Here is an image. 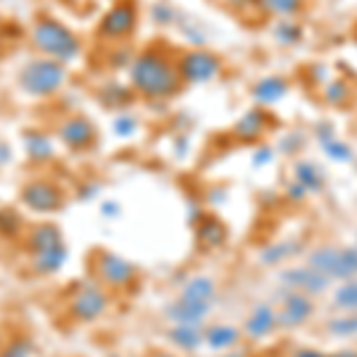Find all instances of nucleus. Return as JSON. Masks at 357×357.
Returning <instances> with one entry per match:
<instances>
[{
    "label": "nucleus",
    "mask_w": 357,
    "mask_h": 357,
    "mask_svg": "<svg viewBox=\"0 0 357 357\" xmlns=\"http://www.w3.org/2000/svg\"><path fill=\"white\" fill-rule=\"evenodd\" d=\"M333 336H355L357 333V312H345L341 317H333L326 326Z\"/></svg>",
    "instance_id": "24"
},
{
    "label": "nucleus",
    "mask_w": 357,
    "mask_h": 357,
    "mask_svg": "<svg viewBox=\"0 0 357 357\" xmlns=\"http://www.w3.org/2000/svg\"><path fill=\"white\" fill-rule=\"evenodd\" d=\"M24 146H26V155L33 160V162H45V160L53 158V143H50L48 136L43 134H26L24 136Z\"/></svg>",
    "instance_id": "19"
},
{
    "label": "nucleus",
    "mask_w": 357,
    "mask_h": 357,
    "mask_svg": "<svg viewBox=\"0 0 357 357\" xmlns=\"http://www.w3.org/2000/svg\"><path fill=\"white\" fill-rule=\"evenodd\" d=\"M324 148H326V153H329L331 158L341 160V162H348V160H350V148L345 146V143L336 141V138H329V141H324Z\"/></svg>",
    "instance_id": "27"
},
{
    "label": "nucleus",
    "mask_w": 357,
    "mask_h": 357,
    "mask_svg": "<svg viewBox=\"0 0 357 357\" xmlns=\"http://www.w3.org/2000/svg\"><path fill=\"white\" fill-rule=\"evenodd\" d=\"M57 245H62V236L53 224H36V227L31 229L29 248H31L33 252H43V250H50V248H57Z\"/></svg>",
    "instance_id": "17"
},
{
    "label": "nucleus",
    "mask_w": 357,
    "mask_h": 357,
    "mask_svg": "<svg viewBox=\"0 0 357 357\" xmlns=\"http://www.w3.org/2000/svg\"><path fill=\"white\" fill-rule=\"evenodd\" d=\"M57 136L72 151H84V148H89L96 141V129L86 117H69L67 122L60 124Z\"/></svg>",
    "instance_id": "11"
},
{
    "label": "nucleus",
    "mask_w": 357,
    "mask_h": 357,
    "mask_svg": "<svg viewBox=\"0 0 357 357\" xmlns=\"http://www.w3.org/2000/svg\"><path fill=\"white\" fill-rule=\"evenodd\" d=\"M220 60H217L212 53H205V50H191L181 57L178 62V72H181V79L191 84H205L212 82V79L220 74Z\"/></svg>",
    "instance_id": "6"
},
{
    "label": "nucleus",
    "mask_w": 357,
    "mask_h": 357,
    "mask_svg": "<svg viewBox=\"0 0 357 357\" xmlns=\"http://www.w3.org/2000/svg\"><path fill=\"white\" fill-rule=\"evenodd\" d=\"M238 329L234 326H212V329L205 331V343L210 345L212 350H229L231 345L238 341Z\"/></svg>",
    "instance_id": "20"
},
{
    "label": "nucleus",
    "mask_w": 357,
    "mask_h": 357,
    "mask_svg": "<svg viewBox=\"0 0 357 357\" xmlns=\"http://www.w3.org/2000/svg\"><path fill=\"white\" fill-rule=\"evenodd\" d=\"M96 272H98V279L105 281L107 286H126L131 279H134V264H129L124 257L114 255V252H100L96 260Z\"/></svg>",
    "instance_id": "9"
},
{
    "label": "nucleus",
    "mask_w": 357,
    "mask_h": 357,
    "mask_svg": "<svg viewBox=\"0 0 357 357\" xmlns=\"http://www.w3.org/2000/svg\"><path fill=\"white\" fill-rule=\"evenodd\" d=\"M260 129H262V114L250 112V114H245V117L241 119V124H238V129H236V131H238L241 136L250 138V136H255Z\"/></svg>",
    "instance_id": "26"
},
{
    "label": "nucleus",
    "mask_w": 357,
    "mask_h": 357,
    "mask_svg": "<svg viewBox=\"0 0 357 357\" xmlns=\"http://www.w3.org/2000/svg\"><path fill=\"white\" fill-rule=\"evenodd\" d=\"M181 301H188V303H200V305H212L217 298V284L215 279L210 276H195V279L188 281L181 291Z\"/></svg>",
    "instance_id": "15"
},
{
    "label": "nucleus",
    "mask_w": 357,
    "mask_h": 357,
    "mask_svg": "<svg viewBox=\"0 0 357 357\" xmlns=\"http://www.w3.org/2000/svg\"><path fill=\"white\" fill-rule=\"evenodd\" d=\"M296 357H321L319 353H314V350H307V348H305V350H301V353H298Z\"/></svg>",
    "instance_id": "31"
},
{
    "label": "nucleus",
    "mask_w": 357,
    "mask_h": 357,
    "mask_svg": "<svg viewBox=\"0 0 357 357\" xmlns=\"http://www.w3.org/2000/svg\"><path fill=\"white\" fill-rule=\"evenodd\" d=\"M281 281L289 286V291H298V293H307V296H317L331 284L326 276L317 274L314 269L303 267V269H289V272L281 274Z\"/></svg>",
    "instance_id": "12"
},
{
    "label": "nucleus",
    "mask_w": 357,
    "mask_h": 357,
    "mask_svg": "<svg viewBox=\"0 0 357 357\" xmlns=\"http://www.w3.org/2000/svg\"><path fill=\"white\" fill-rule=\"evenodd\" d=\"M65 65L50 57H41V60H31L22 67L20 72V89L33 98H43L55 93L65 82Z\"/></svg>",
    "instance_id": "3"
},
{
    "label": "nucleus",
    "mask_w": 357,
    "mask_h": 357,
    "mask_svg": "<svg viewBox=\"0 0 357 357\" xmlns=\"http://www.w3.org/2000/svg\"><path fill=\"white\" fill-rule=\"evenodd\" d=\"M286 93V82L284 79H264L255 86V98L260 102H274Z\"/></svg>",
    "instance_id": "23"
},
{
    "label": "nucleus",
    "mask_w": 357,
    "mask_h": 357,
    "mask_svg": "<svg viewBox=\"0 0 357 357\" xmlns=\"http://www.w3.org/2000/svg\"><path fill=\"white\" fill-rule=\"evenodd\" d=\"M114 129H117L119 136H129V134H134L136 124H134V119H129V117H119L117 124H114Z\"/></svg>",
    "instance_id": "29"
},
{
    "label": "nucleus",
    "mask_w": 357,
    "mask_h": 357,
    "mask_svg": "<svg viewBox=\"0 0 357 357\" xmlns=\"http://www.w3.org/2000/svg\"><path fill=\"white\" fill-rule=\"evenodd\" d=\"M136 22H138L136 5L131 3V0H122V3H117L114 8H110V13L102 17L98 31H100L102 38H112V41H117V38H124L134 31Z\"/></svg>",
    "instance_id": "5"
},
{
    "label": "nucleus",
    "mask_w": 357,
    "mask_h": 357,
    "mask_svg": "<svg viewBox=\"0 0 357 357\" xmlns=\"http://www.w3.org/2000/svg\"><path fill=\"white\" fill-rule=\"evenodd\" d=\"M333 305L348 312H357V279L343 281V286L333 293Z\"/></svg>",
    "instance_id": "22"
},
{
    "label": "nucleus",
    "mask_w": 357,
    "mask_h": 357,
    "mask_svg": "<svg viewBox=\"0 0 357 357\" xmlns=\"http://www.w3.org/2000/svg\"><path fill=\"white\" fill-rule=\"evenodd\" d=\"M10 160V148L5 143H0V165H5Z\"/></svg>",
    "instance_id": "30"
},
{
    "label": "nucleus",
    "mask_w": 357,
    "mask_h": 357,
    "mask_svg": "<svg viewBox=\"0 0 357 357\" xmlns=\"http://www.w3.org/2000/svg\"><path fill=\"white\" fill-rule=\"evenodd\" d=\"M131 86L138 93L148 98H169L181 89V72L176 65L158 53V50H146L131 62L129 69Z\"/></svg>",
    "instance_id": "1"
},
{
    "label": "nucleus",
    "mask_w": 357,
    "mask_h": 357,
    "mask_svg": "<svg viewBox=\"0 0 357 357\" xmlns=\"http://www.w3.org/2000/svg\"><path fill=\"white\" fill-rule=\"evenodd\" d=\"M212 305H200V303H188L178 298L176 303H172L167 307V317L174 324H200L207 314H210Z\"/></svg>",
    "instance_id": "14"
},
{
    "label": "nucleus",
    "mask_w": 357,
    "mask_h": 357,
    "mask_svg": "<svg viewBox=\"0 0 357 357\" xmlns=\"http://www.w3.org/2000/svg\"><path fill=\"white\" fill-rule=\"evenodd\" d=\"M110 357H119V355H110Z\"/></svg>",
    "instance_id": "34"
},
{
    "label": "nucleus",
    "mask_w": 357,
    "mask_h": 357,
    "mask_svg": "<svg viewBox=\"0 0 357 357\" xmlns=\"http://www.w3.org/2000/svg\"><path fill=\"white\" fill-rule=\"evenodd\" d=\"M312 312H314V305L307 293L289 291L284 303H281V307L276 310V319H279V326L293 329V326H303L312 317Z\"/></svg>",
    "instance_id": "8"
},
{
    "label": "nucleus",
    "mask_w": 357,
    "mask_h": 357,
    "mask_svg": "<svg viewBox=\"0 0 357 357\" xmlns=\"http://www.w3.org/2000/svg\"><path fill=\"white\" fill-rule=\"evenodd\" d=\"M0 357H29V343L26 341H15L8 350H3Z\"/></svg>",
    "instance_id": "28"
},
{
    "label": "nucleus",
    "mask_w": 357,
    "mask_h": 357,
    "mask_svg": "<svg viewBox=\"0 0 357 357\" xmlns=\"http://www.w3.org/2000/svg\"><path fill=\"white\" fill-rule=\"evenodd\" d=\"M333 357H357V353H355V350H343V353H338Z\"/></svg>",
    "instance_id": "32"
},
{
    "label": "nucleus",
    "mask_w": 357,
    "mask_h": 357,
    "mask_svg": "<svg viewBox=\"0 0 357 357\" xmlns=\"http://www.w3.org/2000/svg\"><path fill=\"white\" fill-rule=\"evenodd\" d=\"M151 357H174V355H169V353H153Z\"/></svg>",
    "instance_id": "33"
},
{
    "label": "nucleus",
    "mask_w": 357,
    "mask_h": 357,
    "mask_svg": "<svg viewBox=\"0 0 357 357\" xmlns=\"http://www.w3.org/2000/svg\"><path fill=\"white\" fill-rule=\"evenodd\" d=\"M262 5L267 13H274L279 17H291V15L301 13L303 0H262Z\"/></svg>",
    "instance_id": "25"
},
{
    "label": "nucleus",
    "mask_w": 357,
    "mask_h": 357,
    "mask_svg": "<svg viewBox=\"0 0 357 357\" xmlns=\"http://www.w3.org/2000/svg\"><path fill=\"white\" fill-rule=\"evenodd\" d=\"M33 45L41 50L43 55H48L50 60L57 62H69L79 55L82 45H79V38L74 36L72 31L60 24L55 20H41L36 26H33Z\"/></svg>",
    "instance_id": "2"
},
{
    "label": "nucleus",
    "mask_w": 357,
    "mask_h": 357,
    "mask_svg": "<svg viewBox=\"0 0 357 357\" xmlns=\"http://www.w3.org/2000/svg\"><path fill=\"white\" fill-rule=\"evenodd\" d=\"M169 341L183 350H198L205 343V331L198 324H176L169 331Z\"/></svg>",
    "instance_id": "16"
},
{
    "label": "nucleus",
    "mask_w": 357,
    "mask_h": 357,
    "mask_svg": "<svg viewBox=\"0 0 357 357\" xmlns=\"http://www.w3.org/2000/svg\"><path fill=\"white\" fill-rule=\"evenodd\" d=\"M65 260H67V248L57 245L43 252H33V269H36L38 274H53L65 264Z\"/></svg>",
    "instance_id": "18"
},
{
    "label": "nucleus",
    "mask_w": 357,
    "mask_h": 357,
    "mask_svg": "<svg viewBox=\"0 0 357 357\" xmlns=\"http://www.w3.org/2000/svg\"><path fill=\"white\" fill-rule=\"evenodd\" d=\"M279 329V319H276V310H272L269 305H257L250 312V317L245 319V329L243 333L252 341H260L267 338Z\"/></svg>",
    "instance_id": "13"
},
{
    "label": "nucleus",
    "mask_w": 357,
    "mask_h": 357,
    "mask_svg": "<svg viewBox=\"0 0 357 357\" xmlns=\"http://www.w3.org/2000/svg\"><path fill=\"white\" fill-rule=\"evenodd\" d=\"M307 267L329 281L357 279V248H319L307 257Z\"/></svg>",
    "instance_id": "4"
},
{
    "label": "nucleus",
    "mask_w": 357,
    "mask_h": 357,
    "mask_svg": "<svg viewBox=\"0 0 357 357\" xmlns=\"http://www.w3.org/2000/svg\"><path fill=\"white\" fill-rule=\"evenodd\" d=\"M296 183H301L305 191H319L321 188V172L312 162H301L296 167Z\"/></svg>",
    "instance_id": "21"
},
{
    "label": "nucleus",
    "mask_w": 357,
    "mask_h": 357,
    "mask_svg": "<svg viewBox=\"0 0 357 357\" xmlns=\"http://www.w3.org/2000/svg\"><path fill=\"white\" fill-rule=\"evenodd\" d=\"M22 203L33 212H55L62 207V191L50 181H29L22 188Z\"/></svg>",
    "instance_id": "7"
},
{
    "label": "nucleus",
    "mask_w": 357,
    "mask_h": 357,
    "mask_svg": "<svg viewBox=\"0 0 357 357\" xmlns=\"http://www.w3.org/2000/svg\"><path fill=\"white\" fill-rule=\"evenodd\" d=\"M107 310V296L100 289H84L74 296L69 312L79 321H93Z\"/></svg>",
    "instance_id": "10"
}]
</instances>
